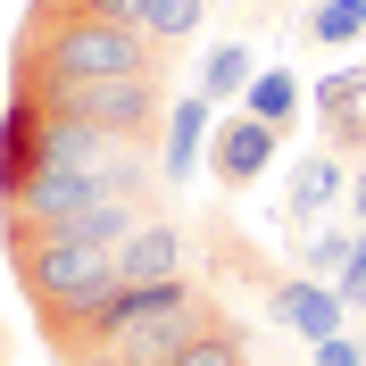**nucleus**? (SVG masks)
Masks as SVG:
<instances>
[{
	"label": "nucleus",
	"instance_id": "obj_12",
	"mask_svg": "<svg viewBox=\"0 0 366 366\" xmlns=\"http://www.w3.org/2000/svg\"><path fill=\"white\" fill-rule=\"evenodd\" d=\"M333 192H342V159H325V150H317V159H300V175H292V200H283V208H292L300 225H308V217H317V208L333 200Z\"/></svg>",
	"mask_w": 366,
	"mask_h": 366
},
{
	"label": "nucleus",
	"instance_id": "obj_7",
	"mask_svg": "<svg viewBox=\"0 0 366 366\" xmlns=\"http://www.w3.org/2000/svg\"><path fill=\"white\" fill-rule=\"evenodd\" d=\"M267 167H274V125H258V117H242V125H225V134L208 142V175L225 183V192H250Z\"/></svg>",
	"mask_w": 366,
	"mask_h": 366
},
{
	"label": "nucleus",
	"instance_id": "obj_3",
	"mask_svg": "<svg viewBox=\"0 0 366 366\" xmlns=\"http://www.w3.org/2000/svg\"><path fill=\"white\" fill-rule=\"evenodd\" d=\"M142 150H109L100 167H59V175H34L25 192H9L0 200V242H42V233H67L84 225L92 208L109 200H142ZM150 208V200H142Z\"/></svg>",
	"mask_w": 366,
	"mask_h": 366
},
{
	"label": "nucleus",
	"instance_id": "obj_10",
	"mask_svg": "<svg viewBox=\"0 0 366 366\" xmlns=\"http://www.w3.org/2000/svg\"><path fill=\"white\" fill-rule=\"evenodd\" d=\"M167 366H250V333H242L233 317H217V325L200 333V342H183Z\"/></svg>",
	"mask_w": 366,
	"mask_h": 366
},
{
	"label": "nucleus",
	"instance_id": "obj_20",
	"mask_svg": "<svg viewBox=\"0 0 366 366\" xmlns=\"http://www.w3.org/2000/svg\"><path fill=\"white\" fill-rule=\"evenodd\" d=\"M317 366H358V350H350L342 333H333V342H317Z\"/></svg>",
	"mask_w": 366,
	"mask_h": 366
},
{
	"label": "nucleus",
	"instance_id": "obj_5",
	"mask_svg": "<svg viewBox=\"0 0 366 366\" xmlns=\"http://www.w3.org/2000/svg\"><path fill=\"white\" fill-rule=\"evenodd\" d=\"M183 258H192V242H183L175 217H142V233L117 250V292H142V283H175Z\"/></svg>",
	"mask_w": 366,
	"mask_h": 366
},
{
	"label": "nucleus",
	"instance_id": "obj_19",
	"mask_svg": "<svg viewBox=\"0 0 366 366\" xmlns=\"http://www.w3.org/2000/svg\"><path fill=\"white\" fill-rule=\"evenodd\" d=\"M75 9H92V17H125V25L142 17V0H75Z\"/></svg>",
	"mask_w": 366,
	"mask_h": 366
},
{
	"label": "nucleus",
	"instance_id": "obj_4",
	"mask_svg": "<svg viewBox=\"0 0 366 366\" xmlns=\"http://www.w3.org/2000/svg\"><path fill=\"white\" fill-rule=\"evenodd\" d=\"M17 92H34L50 117H84L100 134L134 142V150L167 125V75H84V84H17Z\"/></svg>",
	"mask_w": 366,
	"mask_h": 366
},
{
	"label": "nucleus",
	"instance_id": "obj_8",
	"mask_svg": "<svg viewBox=\"0 0 366 366\" xmlns=\"http://www.w3.org/2000/svg\"><path fill=\"white\" fill-rule=\"evenodd\" d=\"M274 317L292 325V333H308V342H333L342 333V292L317 283V274L308 283H274Z\"/></svg>",
	"mask_w": 366,
	"mask_h": 366
},
{
	"label": "nucleus",
	"instance_id": "obj_21",
	"mask_svg": "<svg viewBox=\"0 0 366 366\" xmlns=\"http://www.w3.org/2000/svg\"><path fill=\"white\" fill-rule=\"evenodd\" d=\"M358 217H366V183H358Z\"/></svg>",
	"mask_w": 366,
	"mask_h": 366
},
{
	"label": "nucleus",
	"instance_id": "obj_6",
	"mask_svg": "<svg viewBox=\"0 0 366 366\" xmlns=\"http://www.w3.org/2000/svg\"><path fill=\"white\" fill-rule=\"evenodd\" d=\"M42 117H50V109L34 100V92H17V84H9V109H0V200L34 183V150H42Z\"/></svg>",
	"mask_w": 366,
	"mask_h": 366
},
{
	"label": "nucleus",
	"instance_id": "obj_14",
	"mask_svg": "<svg viewBox=\"0 0 366 366\" xmlns=\"http://www.w3.org/2000/svg\"><path fill=\"white\" fill-rule=\"evenodd\" d=\"M242 84H250V50H242V42L208 50V67H200V92H208V100H225V92H242Z\"/></svg>",
	"mask_w": 366,
	"mask_h": 366
},
{
	"label": "nucleus",
	"instance_id": "obj_11",
	"mask_svg": "<svg viewBox=\"0 0 366 366\" xmlns=\"http://www.w3.org/2000/svg\"><path fill=\"white\" fill-rule=\"evenodd\" d=\"M200 17H208V0H142L134 25H142L159 50H175V42H192V34H200Z\"/></svg>",
	"mask_w": 366,
	"mask_h": 366
},
{
	"label": "nucleus",
	"instance_id": "obj_16",
	"mask_svg": "<svg viewBox=\"0 0 366 366\" xmlns=\"http://www.w3.org/2000/svg\"><path fill=\"white\" fill-rule=\"evenodd\" d=\"M308 267H317V283H325V267L342 274L350 267V233H317V242H308Z\"/></svg>",
	"mask_w": 366,
	"mask_h": 366
},
{
	"label": "nucleus",
	"instance_id": "obj_15",
	"mask_svg": "<svg viewBox=\"0 0 366 366\" xmlns=\"http://www.w3.org/2000/svg\"><path fill=\"white\" fill-rule=\"evenodd\" d=\"M308 34L317 42H358L366 34V0H325L317 17H308Z\"/></svg>",
	"mask_w": 366,
	"mask_h": 366
},
{
	"label": "nucleus",
	"instance_id": "obj_18",
	"mask_svg": "<svg viewBox=\"0 0 366 366\" xmlns=\"http://www.w3.org/2000/svg\"><path fill=\"white\" fill-rule=\"evenodd\" d=\"M333 142H342V150H366V117L342 109V117H333Z\"/></svg>",
	"mask_w": 366,
	"mask_h": 366
},
{
	"label": "nucleus",
	"instance_id": "obj_17",
	"mask_svg": "<svg viewBox=\"0 0 366 366\" xmlns=\"http://www.w3.org/2000/svg\"><path fill=\"white\" fill-rule=\"evenodd\" d=\"M333 292H342V308H350V300H366V233L350 242V267H342V283H333Z\"/></svg>",
	"mask_w": 366,
	"mask_h": 366
},
{
	"label": "nucleus",
	"instance_id": "obj_2",
	"mask_svg": "<svg viewBox=\"0 0 366 366\" xmlns=\"http://www.w3.org/2000/svg\"><path fill=\"white\" fill-rule=\"evenodd\" d=\"M84 75H167V50L125 17H92L75 0H34L9 42V84H84Z\"/></svg>",
	"mask_w": 366,
	"mask_h": 366
},
{
	"label": "nucleus",
	"instance_id": "obj_9",
	"mask_svg": "<svg viewBox=\"0 0 366 366\" xmlns=\"http://www.w3.org/2000/svg\"><path fill=\"white\" fill-rule=\"evenodd\" d=\"M200 134H208V92H192V100H175V109H167V183L192 175V150H200Z\"/></svg>",
	"mask_w": 366,
	"mask_h": 366
},
{
	"label": "nucleus",
	"instance_id": "obj_13",
	"mask_svg": "<svg viewBox=\"0 0 366 366\" xmlns=\"http://www.w3.org/2000/svg\"><path fill=\"white\" fill-rule=\"evenodd\" d=\"M292 109H300V84H292V75H258V84H250V117H258V125H274V134H283V125H292Z\"/></svg>",
	"mask_w": 366,
	"mask_h": 366
},
{
	"label": "nucleus",
	"instance_id": "obj_1",
	"mask_svg": "<svg viewBox=\"0 0 366 366\" xmlns=\"http://www.w3.org/2000/svg\"><path fill=\"white\" fill-rule=\"evenodd\" d=\"M142 233V200H109L92 208L84 225L42 233V242H9V267H17V292L42 325V342L75 333V325L117 292V250Z\"/></svg>",
	"mask_w": 366,
	"mask_h": 366
}]
</instances>
